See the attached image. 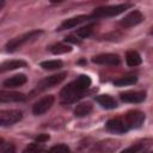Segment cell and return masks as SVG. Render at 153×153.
<instances>
[{
  "mask_svg": "<svg viewBox=\"0 0 153 153\" xmlns=\"http://www.w3.org/2000/svg\"><path fill=\"white\" fill-rule=\"evenodd\" d=\"M72 84H73V86H74L76 90H79V91H81V92H85V91L91 86V78L82 74V75H80L76 80H74Z\"/></svg>",
  "mask_w": 153,
  "mask_h": 153,
  "instance_id": "d6986e66",
  "label": "cell"
},
{
  "mask_svg": "<svg viewBox=\"0 0 153 153\" xmlns=\"http://www.w3.org/2000/svg\"><path fill=\"white\" fill-rule=\"evenodd\" d=\"M72 50L71 45L68 44H65V43H57V44H54L50 47V51L55 55H59V54H65V53H69Z\"/></svg>",
  "mask_w": 153,
  "mask_h": 153,
  "instance_id": "cb8c5ba5",
  "label": "cell"
},
{
  "mask_svg": "<svg viewBox=\"0 0 153 153\" xmlns=\"http://www.w3.org/2000/svg\"><path fill=\"white\" fill-rule=\"evenodd\" d=\"M48 153H69V148L66 146V145H56V146H53Z\"/></svg>",
  "mask_w": 153,
  "mask_h": 153,
  "instance_id": "4316f807",
  "label": "cell"
},
{
  "mask_svg": "<svg viewBox=\"0 0 153 153\" xmlns=\"http://www.w3.org/2000/svg\"><path fill=\"white\" fill-rule=\"evenodd\" d=\"M26 62L23 60H10V61H5L1 63L0 66V72L4 73L6 71H12V69H17V68H22L25 67Z\"/></svg>",
  "mask_w": 153,
  "mask_h": 153,
  "instance_id": "e0dca14e",
  "label": "cell"
},
{
  "mask_svg": "<svg viewBox=\"0 0 153 153\" xmlns=\"http://www.w3.org/2000/svg\"><path fill=\"white\" fill-rule=\"evenodd\" d=\"M126 61H127V65L130 66V67H135V66H139L141 63V56L137 51L135 50H129L127 51L126 54Z\"/></svg>",
  "mask_w": 153,
  "mask_h": 153,
  "instance_id": "ffe728a7",
  "label": "cell"
},
{
  "mask_svg": "<svg viewBox=\"0 0 153 153\" xmlns=\"http://www.w3.org/2000/svg\"><path fill=\"white\" fill-rule=\"evenodd\" d=\"M22 117H23V114L19 110H1L0 111V124L2 127L12 126L19 122Z\"/></svg>",
  "mask_w": 153,
  "mask_h": 153,
  "instance_id": "5b68a950",
  "label": "cell"
},
{
  "mask_svg": "<svg viewBox=\"0 0 153 153\" xmlns=\"http://www.w3.org/2000/svg\"><path fill=\"white\" fill-rule=\"evenodd\" d=\"M26 80H27V79H26L25 74H16V75H13V76L6 79V80L2 82V85H4L5 87H7V88H14V87H18V86L24 85V84L26 82Z\"/></svg>",
  "mask_w": 153,
  "mask_h": 153,
  "instance_id": "9a60e30c",
  "label": "cell"
},
{
  "mask_svg": "<svg viewBox=\"0 0 153 153\" xmlns=\"http://www.w3.org/2000/svg\"><path fill=\"white\" fill-rule=\"evenodd\" d=\"M153 140L152 139H145V140H140L135 143H133L131 146L127 147L126 149H123L121 153H140L142 151H145L146 148H148L152 145Z\"/></svg>",
  "mask_w": 153,
  "mask_h": 153,
  "instance_id": "4fadbf2b",
  "label": "cell"
},
{
  "mask_svg": "<svg viewBox=\"0 0 153 153\" xmlns=\"http://www.w3.org/2000/svg\"><path fill=\"white\" fill-rule=\"evenodd\" d=\"M67 73L66 72H62V73H57V74H54V75H50L45 79H43L39 84H38V87L41 90H45V88H49V87H54L55 85L62 82L66 78Z\"/></svg>",
  "mask_w": 153,
  "mask_h": 153,
  "instance_id": "30bf717a",
  "label": "cell"
},
{
  "mask_svg": "<svg viewBox=\"0 0 153 153\" xmlns=\"http://www.w3.org/2000/svg\"><path fill=\"white\" fill-rule=\"evenodd\" d=\"M0 153H16V147L12 143L1 142L0 143Z\"/></svg>",
  "mask_w": 153,
  "mask_h": 153,
  "instance_id": "83f0119b",
  "label": "cell"
},
{
  "mask_svg": "<svg viewBox=\"0 0 153 153\" xmlns=\"http://www.w3.org/2000/svg\"><path fill=\"white\" fill-rule=\"evenodd\" d=\"M90 17L88 16H76V17H73V18H68L66 19L65 22L61 23V25L59 26V31H62V30H67V29H72V27H75L76 25L88 20Z\"/></svg>",
  "mask_w": 153,
  "mask_h": 153,
  "instance_id": "7c38bea8",
  "label": "cell"
},
{
  "mask_svg": "<svg viewBox=\"0 0 153 153\" xmlns=\"http://www.w3.org/2000/svg\"><path fill=\"white\" fill-rule=\"evenodd\" d=\"M25 99V96L19 92H6L1 91L0 92V102L6 103V102H22Z\"/></svg>",
  "mask_w": 153,
  "mask_h": 153,
  "instance_id": "2e32d148",
  "label": "cell"
},
{
  "mask_svg": "<svg viewBox=\"0 0 153 153\" xmlns=\"http://www.w3.org/2000/svg\"><path fill=\"white\" fill-rule=\"evenodd\" d=\"M92 62L98 65H106V66H117L120 65V57L116 54H100L92 57Z\"/></svg>",
  "mask_w": 153,
  "mask_h": 153,
  "instance_id": "9c48e42d",
  "label": "cell"
},
{
  "mask_svg": "<svg viewBox=\"0 0 153 153\" xmlns=\"http://www.w3.org/2000/svg\"><path fill=\"white\" fill-rule=\"evenodd\" d=\"M120 146V141L114 140V139H106L104 141L98 142L97 145V149L102 153H111L114 151H116Z\"/></svg>",
  "mask_w": 153,
  "mask_h": 153,
  "instance_id": "5bb4252c",
  "label": "cell"
},
{
  "mask_svg": "<svg viewBox=\"0 0 153 153\" xmlns=\"http://www.w3.org/2000/svg\"><path fill=\"white\" fill-rule=\"evenodd\" d=\"M106 129L115 134H124L129 130L124 117H115L106 122Z\"/></svg>",
  "mask_w": 153,
  "mask_h": 153,
  "instance_id": "8992f818",
  "label": "cell"
},
{
  "mask_svg": "<svg viewBox=\"0 0 153 153\" xmlns=\"http://www.w3.org/2000/svg\"><path fill=\"white\" fill-rule=\"evenodd\" d=\"M123 117H124V121L129 129H137L145 122V115H143V112H141L139 110L128 111Z\"/></svg>",
  "mask_w": 153,
  "mask_h": 153,
  "instance_id": "277c9868",
  "label": "cell"
},
{
  "mask_svg": "<svg viewBox=\"0 0 153 153\" xmlns=\"http://www.w3.org/2000/svg\"><path fill=\"white\" fill-rule=\"evenodd\" d=\"M121 99L127 103H141L146 99L145 91H128L121 93Z\"/></svg>",
  "mask_w": 153,
  "mask_h": 153,
  "instance_id": "8fae6325",
  "label": "cell"
},
{
  "mask_svg": "<svg viewBox=\"0 0 153 153\" xmlns=\"http://www.w3.org/2000/svg\"><path fill=\"white\" fill-rule=\"evenodd\" d=\"M92 30H93V25H87V26H85V27L79 29L74 35H75V36H78L80 39H82V38L88 37V36L92 33Z\"/></svg>",
  "mask_w": 153,
  "mask_h": 153,
  "instance_id": "484cf974",
  "label": "cell"
},
{
  "mask_svg": "<svg viewBox=\"0 0 153 153\" xmlns=\"http://www.w3.org/2000/svg\"><path fill=\"white\" fill-rule=\"evenodd\" d=\"M96 100L104 109H115L117 106L116 100L111 96H109V94H100V96H98L96 98Z\"/></svg>",
  "mask_w": 153,
  "mask_h": 153,
  "instance_id": "ac0fdd59",
  "label": "cell"
},
{
  "mask_svg": "<svg viewBox=\"0 0 153 153\" xmlns=\"http://www.w3.org/2000/svg\"><path fill=\"white\" fill-rule=\"evenodd\" d=\"M136 81H137V78H136L135 75H127V76H122V78H120V79H116V80L114 81V85L121 87V86L133 85V84H135Z\"/></svg>",
  "mask_w": 153,
  "mask_h": 153,
  "instance_id": "603a6c76",
  "label": "cell"
},
{
  "mask_svg": "<svg viewBox=\"0 0 153 153\" xmlns=\"http://www.w3.org/2000/svg\"><path fill=\"white\" fill-rule=\"evenodd\" d=\"M142 20H143V16H142L141 12H139V11H131L130 13H128L120 22V24L123 27H131V26H135V25L140 24Z\"/></svg>",
  "mask_w": 153,
  "mask_h": 153,
  "instance_id": "ba28073f",
  "label": "cell"
},
{
  "mask_svg": "<svg viewBox=\"0 0 153 153\" xmlns=\"http://www.w3.org/2000/svg\"><path fill=\"white\" fill-rule=\"evenodd\" d=\"M23 153H48V151H45L43 143H30L24 151Z\"/></svg>",
  "mask_w": 153,
  "mask_h": 153,
  "instance_id": "d4e9b609",
  "label": "cell"
},
{
  "mask_svg": "<svg viewBox=\"0 0 153 153\" xmlns=\"http://www.w3.org/2000/svg\"><path fill=\"white\" fill-rule=\"evenodd\" d=\"M54 104V96H45L44 98L39 99L38 102H36L32 106V112L33 115L36 116H39V115H43L44 112H47L51 105Z\"/></svg>",
  "mask_w": 153,
  "mask_h": 153,
  "instance_id": "52a82bcc",
  "label": "cell"
},
{
  "mask_svg": "<svg viewBox=\"0 0 153 153\" xmlns=\"http://www.w3.org/2000/svg\"><path fill=\"white\" fill-rule=\"evenodd\" d=\"M151 33H152V35H153V29H152V31H151Z\"/></svg>",
  "mask_w": 153,
  "mask_h": 153,
  "instance_id": "4dcf8cb0",
  "label": "cell"
},
{
  "mask_svg": "<svg viewBox=\"0 0 153 153\" xmlns=\"http://www.w3.org/2000/svg\"><path fill=\"white\" fill-rule=\"evenodd\" d=\"M131 7V4H121V5H115V6H104V7H98L93 11L92 17L93 18H103V17H114L117 16L126 10Z\"/></svg>",
  "mask_w": 153,
  "mask_h": 153,
  "instance_id": "6da1fadb",
  "label": "cell"
},
{
  "mask_svg": "<svg viewBox=\"0 0 153 153\" xmlns=\"http://www.w3.org/2000/svg\"><path fill=\"white\" fill-rule=\"evenodd\" d=\"M65 41H66V42H69V43H73V44H79V43H81V39H80L78 36H75V35L67 36V37L65 38Z\"/></svg>",
  "mask_w": 153,
  "mask_h": 153,
  "instance_id": "f1b7e54d",
  "label": "cell"
},
{
  "mask_svg": "<svg viewBox=\"0 0 153 153\" xmlns=\"http://www.w3.org/2000/svg\"><path fill=\"white\" fill-rule=\"evenodd\" d=\"M92 111V105L91 103H81L79 105H76V108L74 109V115L76 117H82L88 115Z\"/></svg>",
  "mask_w": 153,
  "mask_h": 153,
  "instance_id": "44dd1931",
  "label": "cell"
},
{
  "mask_svg": "<svg viewBox=\"0 0 153 153\" xmlns=\"http://www.w3.org/2000/svg\"><path fill=\"white\" fill-rule=\"evenodd\" d=\"M49 140V135L48 134H39L37 137H36V142L37 143H43V142H45V141H48Z\"/></svg>",
  "mask_w": 153,
  "mask_h": 153,
  "instance_id": "f546056e",
  "label": "cell"
},
{
  "mask_svg": "<svg viewBox=\"0 0 153 153\" xmlns=\"http://www.w3.org/2000/svg\"><path fill=\"white\" fill-rule=\"evenodd\" d=\"M85 96V92H81L79 90H76L73 84H68L66 87L62 88L61 93H60V97H61V103L62 104H71V103H74L76 100H79L80 98H82Z\"/></svg>",
  "mask_w": 153,
  "mask_h": 153,
  "instance_id": "3957f363",
  "label": "cell"
},
{
  "mask_svg": "<svg viewBox=\"0 0 153 153\" xmlns=\"http://www.w3.org/2000/svg\"><path fill=\"white\" fill-rule=\"evenodd\" d=\"M41 33H42V31H41V30L30 31V32H27V33H24V35H23V36H20V37H16V38L11 39V41H10V42H7V43H6V45H5L6 51L12 53V51L17 50V49H18V48H20L23 44H25V43H27V42H31V41L36 39Z\"/></svg>",
  "mask_w": 153,
  "mask_h": 153,
  "instance_id": "7a4b0ae2",
  "label": "cell"
},
{
  "mask_svg": "<svg viewBox=\"0 0 153 153\" xmlns=\"http://www.w3.org/2000/svg\"><path fill=\"white\" fill-rule=\"evenodd\" d=\"M63 66V62L61 60H48V61H43L41 63V67L45 71H54V69H59Z\"/></svg>",
  "mask_w": 153,
  "mask_h": 153,
  "instance_id": "7402d4cb",
  "label": "cell"
}]
</instances>
